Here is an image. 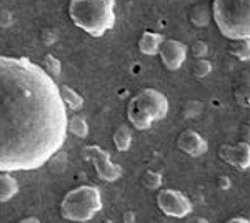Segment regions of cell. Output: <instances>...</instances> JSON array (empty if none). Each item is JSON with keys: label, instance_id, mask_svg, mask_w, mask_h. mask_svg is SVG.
Returning <instances> with one entry per match:
<instances>
[{"label": "cell", "instance_id": "obj_1", "mask_svg": "<svg viewBox=\"0 0 250 223\" xmlns=\"http://www.w3.org/2000/svg\"><path fill=\"white\" fill-rule=\"evenodd\" d=\"M59 85L29 57L0 55V172H29L52 160L67 140Z\"/></svg>", "mask_w": 250, "mask_h": 223}, {"label": "cell", "instance_id": "obj_2", "mask_svg": "<svg viewBox=\"0 0 250 223\" xmlns=\"http://www.w3.org/2000/svg\"><path fill=\"white\" fill-rule=\"evenodd\" d=\"M68 17L80 30L102 37L115 27V0H70Z\"/></svg>", "mask_w": 250, "mask_h": 223}, {"label": "cell", "instance_id": "obj_3", "mask_svg": "<svg viewBox=\"0 0 250 223\" xmlns=\"http://www.w3.org/2000/svg\"><path fill=\"white\" fill-rule=\"evenodd\" d=\"M212 19L225 39H250V0H212Z\"/></svg>", "mask_w": 250, "mask_h": 223}, {"label": "cell", "instance_id": "obj_4", "mask_svg": "<svg viewBox=\"0 0 250 223\" xmlns=\"http://www.w3.org/2000/svg\"><path fill=\"white\" fill-rule=\"evenodd\" d=\"M168 113V100L155 88H142L128 100L127 119L135 130H148L155 120H162Z\"/></svg>", "mask_w": 250, "mask_h": 223}, {"label": "cell", "instance_id": "obj_5", "mask_svg": "<svg viewBox=\"0 0 250 223\" xmlns=\"http://www.w3.org/2000/svg\"><path fill=\"white\" fill-rule=\"evenodd\" d=\"M60 215L68 222L87 223L102 210L100 190L92 185H80L67 192L60 200Z\"/></svg>", "mask_w": 250, "mask_h": 223}, {"label": "cell", "instance_id": "obj_6", "mask_svg": "<svg viewBox=\"0 0 250 223\" xmlns=\"http://www.w3.org/2000/svg\"><path fill=\"white\" fill-rule=\"evenodd\" d=\"M155 203L160 212L172 218H185L193 210L190 198L173 188H162L160 192H157Z\"/></svg>", "mask_w": 250, "mask_h": 223}, {"label": "cell", "instance_id": "obj_7", "mask_svg": "<svg viewBox=\"0 0 250 223\" xmlns=\"http://www.w3.org/2000/svg\"><path fill=\"white\" fill-rule=\"evenodd\" d=\"M82 157L94 163L95 173L100 180L115 182V180H119L120 175H122L120 165H117L115 162H112L110 153L105 152L104 148H100L99 145H85V147L82 148Z\"/></svg>", "mask_w": 250, "mask_h": 223}, {"label": "cell", "instance_id": "obj_8", "mask_svg": "<svg viewBox=\"0 0 250 223\" xmlns=\"http://www.w3.org/2000/svg\"><path fill=\"white\" fill-rule=\"evenodd\" d=\"M219 157L224 163L230 165L235 170L250 168V143L237 142V143H224L219 148Z\"/></svg>", "mask_w": 250, "mask_h": 223}, {"label": "cell", "instance_id": "obj_9", "mask_svg": "<svg viewBox=\"0 0 250 223\" xmlns=\"http://www.w3.org/2000/svg\"><path fill=\"white\" fill-rule=\"evenodd\" d=\"M160 62L170 72L179 70L187 59V45L177 39H165L159 50Z\"/></svg>", "mask_w": 250, "mask_h": 223}, {"label": "cell", "instance_id": "obj_10", "mask_svg": "<svg viewBox=\"0 0 250 223\" xmlns=\"http://www.w3.org/2000/svg\"><path fill=\"white\" fill-rule=\"evenodd\" d=\"M177 147L188 157H202L208 150V143L199 132L188 128L177 137Z\"/></svg>", "mask_w": 250, "mask_h": 223}, {"label": "cell", "instance_id": "obj_11", "mask_svg": "<svg viewBox=\"0 0 250 223\" xmlns=\"http://www.w3.org/2000/svg\"><path fill=\"white\" fill-rule=\"evenodd\" d=\"M165 37L159 32H152V30H145L142 32L139 39V50L144 55H157L160 50V45L164 43Z\"/></svg>", "mask_w": 250, "mask_h": 223}, {"label": "cell", "instance_id": "obj_12", "mask_svg": "<svg viewBox=\"0 0 250 223\" xmlns=\"http://www.w3.org/2000/svg\"><path fill=\"white\" fill-rule=\"evenodd\" d=\"M19 192V183L10 172H0V202H9Z\"/></svg>", "mask_w": 250, "mask_h": 223}, {"label": "cell", "instance_id": "obj_13", "mask_svg": "<svg viewBox=\"0 0 250 223\" xmlns=\"http://www.w3.org/2000/svg\"><path fill=\"white\" fill-rule=\"evenodd\" d=\"M59 92H60V99H62V102L65 103L68 110L75 112L83 105V97L79 92H75L72 87H68V85H60Z\"/></svg>", "mask_w": 250, "mask_h": 223}, {"label": "cell", "instance_id": "obj_14", "mask_svg": "<svg viewBox=\"0 0 250 223\" xmlns=\"http://www.w3.org/2000/svg\"><path fill=\"white\" fill-rule=\"evenodd\" d=\"M188 19H190L192 25L195 27H207L212 19V9L205 7L204 3H197L188 12Z\"/></svg>", "mask_w": 250, "mask_h": 223}, {"label": "cell", "instance_id": "obj_15", "mask_svg": "<svg viewBox=\"0 0 250 223\" xmlns=\"http://www.w3.org/2000/svg\"><path fill=\"white\" fill-rule=\"evenodd\" d=\"M112 140H114V145L119 152H127V150L132 147V140H134L130 127H127V125H120V127H117Z\"/></svg>", "mask_w": 250, "mask_h": 223}, {"label": "cell", "instance_id": "obj_16", "mask_svg": "<svg viewBox=\"0 0 250 223\" xmlns=\"http://www.w3.org/2000/svg\"><path fill=\"white\" fill-rule=\"evenodd\" d=\"M229 54L235 57L240 62H249L250 60V39L233 40L229 47Z\"/></svg>", "mask_w": 250, "mask_h": 223}, {"label": "cell", "instance_id": "obj_17", "mask_svg": "<svg viewBox=\"0 0 250 223\" xmlns=\"http://www.w3.org/2000/svg\"><path fill=\"white\" fill-rule=\"evenodd\" d=\"M67 130L74 137H77V139H85V137L88 135V123L83 117L72 115V117H68Z\"/></svg>", "mask_w": 250, "mask_h": 223}, {"label": "cell", "instance_id": "obj_18", "mask_svg": "<svg viewBox=\"0 0 250 223\" xmlns=\"http://www.w3.org/2000/svg\"><path fill=\"white\" fill-rule=\"evenodd\" d=\"M40 67H42L43 72H47L52 79L59 77L60 72H62V63H60V60L54 54H45V55H43L42 60H40Z\"/></svg>", "mask_w": 250, "mask_h": 223}, {"label": "cell", "instance_id": "obj_19", "mask_svg": "<svg viewBox=\"0 0 250 223\" xmlns=\"http://www.w3.org/2000/svg\"><path fill=\"white\" fill-rule=\"evenodd\" d=\"M140 183H142L144 188L155 192V190H160V186H162V175L159 172H155V170H147V172L142 173Z\"/></svg>", "mask_w": 250, "mask_h": 223}, {"label": "cell", "instance_id": "obj_20", "mask_svg": "<svg viewBox=\"0 0 250 223\" xmlns=\"http://www.w3.org/2000/svg\"><path fill=\"white\" fill-rule=\"evenodd\" d=\"M190 70L195 79H205V77H208L212 74L213 65H212L210 60H207V59H195L190 67Z\"/></svg>", "mask_w": 250, "mask_h": 223}, {"label": "cell", "instance_id": "obj_21", "mask_svg": "<svg viewBox=\"0 0 250 223\" xmlns=\"http://www.w3.org/2000/svg\"><path fill=\"white\" fill-rule=\"evenodd\" d=\"M233 95H235V102L239 103L240 107L250 108V82L240 85L239 88H235Z\"/></svg>", "mask_w": 250, "mask_h": 223}, {"label": "cell", "instance_id": "obj_22", "mask_svg": "<svg viewBox=\"0 0 250 223\" xmlns=\"http://www.w3.org/2000/svg\"><path fill=\"white\" fill-rule=\"evenodd\" d=\"M55 40H57V30L52 27H45L42 28V32H40V42L43 43V45L50 47L55 43Z\"/></svg>", "mask_w": 250, "mask_h": 223}, {"label": "cell", "instance_id": "obj_23", "mask_svg": "<svg viewBox=\"0 0 250 223\" xmlns=\"http://www.w3.org/2000/svg\"><path fill=\"white\" fill-rule=\"evenodd\" d=\"M192 55L195 57V59H205L208 54V47L207 43L202 42V40H197V42L192 43V48H190Z\"/></svg>", "mask_w": 250, "mask_h": 223}, {"label": "cell", "instance_id": "obj_24", "mask_svg": "<svg viewBox=\"0 0 250 223\" xmlns=\"http://www.w3.org/2000/svg\"><path fill=\"white\" fill-rule=\"evenodd\" d=\"M230 186H232V182L227 175H220L219 178H217V188L222 190V192L230 190Z\"/></svg>", "mask_w": 250, "mask_h": 223}, {"label": "cell", "instance_id": "obj_25", "mask_svg": "<svg viewBox=\"0 0 250 223\" xmlns=\"http://www.w3.org/2000/svg\"><path fill=\"white\" fill-rule=\"evenodd\" d=\"M122 220H124V223H135V213L130 212V210H127V212H124V215H122Z\"/></svg>", "mask_w": 250, "mask_h": 223}, {"label": "cell", "instance_id": "obj_26", "mask_svg": "<svg viewBox=\"0 0 250 223\" xmlns=\"http://www.w3.org/2000/svg\"><path fill=\"white\" fill-rule=\"evenodd\" d=\"M184 223H210V222H208L207 218H204V217H190V218L185 217Z\"/></svg>", "mask_w": 250, "mask_h": 223}, {"label": "cell", "instance_id": "obj_27", "mask_svg": "<svg viewBox=\"0 0 250 223\" xmlns=\"http://www.w3.org/2000/svg\"><path fill=\"white\" fill-rule=\"evenodd\" d=\"M225 223H250V218H245V217H232L229 218Z\"/></svg>", "mask_w": 250, "mask_h": 223}, {"label": "cell", "instance_id": "obj_28", "mask_svg": "<svg viewBox=\"0 0 250 223\" xmlns=\"http://www.w3.org/2000/svg\"><path fill=\"white\" fill-rule=\"evenodd\" d=\"M17 223H40V220L37 217H25V218H20Z\"/></svg>", "mask_w": 250, "mask_h": 223}, {"label": "cell", "instance_id": "obj_29", "mask_svg": "<svg viewBox=\"0 0 250 223\" xmlns=\"http://www.w3.org/2000/svg\"><path fill=\"white\" fill-rule=\"evenodd\" d=\"M102 223H114V222H112V220H108V218H105V220H104Z\"/></svg>", "mask_w": 250, "mask_h": 223}]
</instances>
